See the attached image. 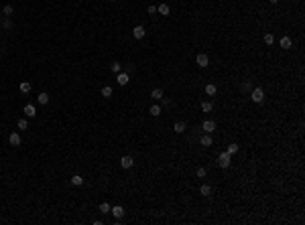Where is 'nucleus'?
<instances>
[{"mask_svg":"<svg viewBox=\"0 0 305 225\" xmlns=\"http://www.w3.org/2000/svg\"><path fill=\"white\" fill-rule=\"evenodd\" d=\"M250 99H252L254 103H263V102H264V92H263L260 87H254V89L250 92Z\"/></svg>","mask_w":305,"mask_h":225,"instance_id":"obj_1","label":"nucleus"},{"mask_svg":"<svg viewBox=\"0 0 305 225\" xmlns=\"http://www.w3.org/2000/svg\"><path fill=\"white\" fill-rule=\"evenodd\" d=\"M218 164H220V168H228L230 164H232V154L222 152L220 156H218Z\"/></svg>","mask_w":305,"mask_h":225,"instance_id":"obj_2","label":"nucleus"},{"mask_svg":"<svg viewBox=\"0 0 305 225\" xmlns=\"http://www.w3.org/2000/svg\"><path fill=\"white\" fill-rule=\"evenodd\" d=\"M195 63H197V67H208V63H210L208 55H205V53H199L195 57Z\"/></svg>","mask_w":305,"mask_h":225,"instance_id":"obj_3","label":"nucleus"},{"mask_svg":"<svg viewBox=\"0 0 305 225\" xmlns=\"http://www.w3.org/2000/svg\"><path fill=\"white\" fill-rule=\"evenodd\" d=\"M201 128H204L205 134H212L214 130H216V122H214V120H205V122L201 124Z\"/></svg>","mask_w":305,"mask_h":225,"instance_id":"obj_4","label":"nucleus"},{"mask_svg":"<svg viewBox=\"0 0 305 225\" xmlns=\"http://www.w3.org/2000/svg\"><path fill=\"white\" fill-rule=\"evenodd\" d=\"M110 213H112L116 219H120V217H124V207L122 205H114L112 209H110Z\"/></svg>","mask_w":305,"mask_h":225,"instance_id":"obj_5","label":"nucleus"},{"mask_svg":"<svg viewBox=\"0 0 305 225\" xmlns=\"http://www.w3.org/2000/svg\"><path fill=\"white\" fill-rule=\"evenodd\" d=\"M25 116H27V118H35V116H37V107L33 106V103H27V106H25Z\"/></svg>","mask_w":305,"mask_h":225,"instance_id":"obj_6","label":"nucleus"},{"mask_svg":"<svg viewBox=\"0 0 305 225\" xmlns=\"http://www.w3.org/2000/svg\"><path fill=\"white\" fill-rule=\"evenodd\" d=\"M144 34H147V31H144V27H140V24L132 29V37H134V39H143Z\"/></svg>","mask_w":305,"mask_h":225,"instance_id":"obj_7","label":"nucleus"},{"mask_svg":"<svg viewBox=\"0 0 305 225\" xmlns=\"http://www.w3.org/2000/svg\"><path fill=\"white\" fill-rule=\"evenodd\" d=\"M132 164H134L132 156H122V158H120V166H122V168H132Z\"/></svg>","mask_w":305,"mask_h":225,"instance_id":"obj_8","label":"nucleus"},{"mask_svg":"<svg viewBox=\"0 0 305 225\" xmlns=\"http://www.w3.org/2000/svg\"><path fill=\"white\" fill-rule=\"evenodd\" d=\"M116 81H118V85H126L128 81H130V75H128V73H122V71H120V73H118V77H116Z\"/></svg>","mask_w":305,"mask_h":225,"instance_id":"obj_9","label":"nucleus"},{"mask_svg":"<svg viewBox=\"0 0 305 225\" xmlns=\"http://www.w3.org/2000/svg\"><path fill=\"white\" fill-rule=\"evenodd\" d=\"M279 45H281V49H291L293 41H291V37H283L281 41H279Z\"/></svg>","mask_w":305,"mask_h":225,"instance_id":"obj_10","label":"nucleus"},{"mask_svg":"<svg viewBox=\"0 0 305 225\" xmlns=\"http://www.w3.org/2000/svg\"><path fill=\"white\" fill-rule=\"evenodd\" d=\"M8 142H10L12 146H20V136H19L16 132H12L10 136H8Z\"/></svg>","mask_w":305,"mask_h":225,"instance_id":"obj_11","label":"nucleus"},{"mask_svg":"<svg viewBox=\"0 0 305 225\" xmlns=\"http://www.w3.org/2000/svg\"><path fill=\"white\" fill-rule=\"evenodd\" d=\"M199 144H201V146H205V148H208V146H212V134H205V136H201Z\"/></svg>","mask_w":305,"mask_h":225,"instance_id":"obj_12","label":"nucleus"},{"mask_svg":"<svg viewBox=\"0 0 305 225\" xmlns=\"http://www.w3.org/2000/svg\"><path fill=\"white\" fill-rule=\"evenodd\" d=\"M205 93H208V96H216V93H218V87H216V85H214V83H208V85H205Z\"/></svg>","mask_w":305,"mask_h":225,"instance_id":"obj_13","label":"nucleus"},{"mask_svg":"<svg viewBox=\"0 0 305 225\" xmlns=\"http://www.w3.org/2000/svg\"><path fill=\"white\" fill-rule=\"evenodd\" d=\"M37 102L41 103V106H47V103H49V96H47L45 92H43V93H39V96H37Z\"/></svg>","mask_w":305,"mask_h":225,"instance_id":"obj_14","label":"nucleus"},{"mask_svg":"<svg viewBox=\"0 0 305 225\" xmlns=\"http://www.w3.org/2000/svg\"><path fill=\"white\" fill-rule=\"evenodd\" d=\"M185 122H175V126H173V130H175V132H177V134H183V132H185Z\"/></svg>","mask_w":305,"mask_h":225,"instance_id":"obj_15","label":"nucleus"},{"mask_svg":"<svg viewBox=\"0 0 305 225\" xmlns=\"http://www.w3.org/2000/svg\"><path fill=\"white\" fill-rule=\"evenodd\" d=\"M151 97L153 99H157V102H161V99H163V89H153V92H151Z\"/></svg>","mask_w":305,"mask_h":225,"instance_id":"obj_16","label":"nucleus"},{"mask_svg":"<svg viewBox=\"0 0 305 225\" xmlns=\"http://www.w3.org/2000/svg\"><path fill=\"white\" fill-rule=\"evenodd\" d=\"M199 193L204 195V197H210V195H212V187H210V185H201V187H199Z\"/></svg>","mask_w":305,"mask_h":225,"instance_id":"obj_17","label":"nucleus"},{"mask_svg":"<svg viewBox=\"0 0 305 225\" xmlns=\"http://www.w3.org/2000/svg\"><path fill=\"white\" fill-rule=\"evenodd\" d=\"M149 114L155 116V118H157V116H161V106H151V107H149Z\"/></svg>","mask_w":305,"mask_h":225,"instance_id":"obj_18","label":"nucleus"},{"mask_svg":"<svg viewBox=\"0 0 305 225\" xmlns=\"http://www.w3.org/2000/svg\"><path fill=\"white\" fill-rule=\"evenodd\" d=\"M71 185H75V187H81V185H84V179H81L79 175H74V176H71Z\"/></svg>","mask_w":305,"mask_h":225,"instance_id":"obj_19","label":"nucleus"},{"mask_svg":"<svg viewBox=\"0 0 305 225\" xmlns=\"http://www.w3.org/2000/svg\"><path fill=\"white\" fill-rule=\"evenodd\" d=\"M263 41H264V45H273V43H275V34L273 33H267L263 37Z\"/></svg>","mask_w":305,"mask_h":225,"instance_id":"obj_20","label":"nucleus"},{"mask_svg":"<svg viewBox=\"0 0 305 225\" xmlns=\"http://www.w3.org/2000/svg\"><path fill=\"white\" fill-rule=\"evenodd\" d=\"M157 10H159V12H161V14H163V16H169V12H171V8H169V6H167V4H161V6H159V8H157Z\"/></svg>","mask_w":305,"mask_h":225,"instance_id":"obj_21","label":"nucleus"},{"mask_svg":"<svg viewBox=\"0 0 305 225\" xmlns=\"http://www.w3.org/2000/svg\"><path fill=\"white\" fill-rule=\"evenodd\" d=\"M212 107H214L212 102H204V103H201V112H205V114H208V112H212Z\"/></svg>","mask_w":305,"mask_h":225,"instance_id":"obj_22","label":"nucleus"},{"mask_svg":"<svg viewBox=\"0 0 305 225\" xmlns=\"http://www.w3.org/2000/svg\"><path fill=\"white\" fill-rule=\"evenodd\" d=\"M16 126H19V130H27V128H29V122H27L25 118H20L19 122H16Z\"/></svg>","mask_w":305,"mask_h":225,"instance_id":"obj_23","label":"nucleus"},{"mask_svg":"<svg viewBox=\"0 0 305 225\" xmlns=\"http://www.w3.org/2000/svg\"><path fill=\"white\" fill-rule=\"evenodd\" d=\"M20 92L29 93V92H31V83H29V81H23V83H20Z\"/></svg>","mask_w":305,"mask_h":225,"instance_id":"obj_24","label":"nucleus"},{"mask_svg":"<svg viewBox=\"0 0 305 225\" xmlns=\"http://www.w3.org/2000/svg\"><path fill=\"white\" fill-rule=\"evenodd\" d=\"M102 97H112V87H102Z\"/></svg>","mask_w":305,"mask_h":225,"instance_id":"obj_25","label":"nucleus"},{"mask_svg":"<svg viewBox=\"0 0 305 225\" xmlns=\"http://www.w3.org/2000/svg\"><path fill=\"white\" fill-rule=\"evenodd\" d=\"M205 175H208V170H205L204 166H199V168H197V170H195V176H197V179H204Z\"/></svg>","mask_w":305,"mask_h":225,"instance_id":"obj_26","label":"nucleus"},{"mask_svg":"<svg viewBox=\"0 0 305 225\" xmlns=\"http://www.w3.org/2000/svg\"><path fill=\"white\" fill-rule=\"evenodd\" d=\"M110 209H112V207H110L108 203H100V213L106 215V213H110Z\"/></svg>","mask_w":305,"mask_h":225,"instance_id":"obj_27","label":"nucleus"},{"mask_svg":"<svg viewBox=\"0 0 305 225\" xmlns=\"http://www.w3.org/2000/svg\"><path fill=\"white\" fill-rule=\"evenodd\" d=\"M2 12H4V16H10L12 12H14V8H12V4H6V6L2 8Z\"/></svg>","mask_w":305,"mask_h":225,"instance_id":"obj_28","label":"nucleus"},{"mask_svg":"<svg viewBox=\"0 0 305 225\" xmlns=\"http://www.w3.org/2000/svg\"><path fill=\"white\" fill-rule=\"evenodd\" d=\"M226 152H228V154H236V152H238V144H230Z\"/></svg>","mask_w":305,"mask_h":225,"instance_id":"obj_29","label":"nucleus"},{"mask_svg":"<svg viewBox=\"0 0 305 225\" xmlns=\"http://www.w3.org/2000/svg\"><path fill=\"white\" fill-rule=\"evenodd\" d=\"M110 71H112V73H120V63H112V65H110Z\"/></svg>","mask_w":305,"mask_h":225,"instance_id":"obj_30","label":"nucleus"},{"mask_svg":"<svg viewBox=\"0 0 305 225\" xmlns=\"http://www.w3.org/2000/svg\"><path fill=\"white\" fill-rule=\"evenodd\" d=\"M242 92H252V85L248 83V81H244V83H242Z\"/></svg>","mask_w":305,"mask_h":225,"instance_id":"obj_31","label":"nucleus"},{"mask_svg":"<svg viewBox=\"0 0 305 225\" xmlns=\"http://www.w3.org/2000/svg\"><path fill=\"white\" fill-rule=\"evenodd\" d=\"M2 27H4V29H10V27H12V23H10V20L6 18V20H4V23H2Z\"/></svg>","mask_w":305,"mask_h":225,"instance_id":"obj_32","label":"nucleus"},{"mask_svg":"<svg viewBox=\"0 0 305 225\" xmlns=\"http://www.w3.org/2000/svg\"><path fill=\"white\" fill-rule=\"evenodd\" d=\"M147 10H149V14H155V12H157V6H153V4H151V6H149Z\"/></svg>","mask_w":305,"mask_h":225,"instance_id":"obj_33","label":"nucleus"},{"mask_svg":"<svg viewBox=\"0 0 305 225\" xmlns=\"http://www.w3.org/2000/svg\"><path fill=\"white\" fill-rule=\"evenodd\" d=\"M269 2H270V4H277V2H279V0H269Z\"/></svg>","mask_w":305,"mask_h":225,"instance_id":"obj_34","label":"nucleus"},{"mask_svg":"<svg viewBox=\"0 0 305 225\" xmlns=\"http://www.w3.org/2000/svg\"><path fill=\"white\" fill-rule=\"evenodd\" d=\"M110 2H114V0H110Z\"/></svg>","mask_w":305,"mask_h":225,"instance_id":"obj_35","label":"nucleus"}]
</instances>
